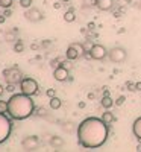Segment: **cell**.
Returning <instances> with one entry per match:
<instances>
[{"mask_svg":"<svg viewBox=\"0 0 141 152\" xmlns=\"http://www.w3.org/2000/svg\"><path fill=\"white\" fill-rule=\"evenodd\" d=\"M3 15H5L6 18L12 15V11H11V8H5V9H3Z\"/></svg>","mask_w":141,"mask_h":152,"instance_id":"cell-31","label":"cell"},{"mask_svg":"<svg viewBox=\"0 0 141 152\" xmlns=\"http://www.w3.org/2000/svg\"><path fill=\"white\" fill-rule=\"evenodd\" d=\"M78 143L85 149H97L108 140V123L99 117H86L78 126Z\"/></svg>","mask_w":141,"mask_h":152,"instance_id":"cell-1","label":"cell"},{"mask_svg":"<svg viewBox=\"0 0 141 152\" xmlns=\"http://www.w3.org/2000/svg\"><path fill=\"white\" fill-rule=\"evenodd\" d=\"M17 34H18L17 29H12V31L5 32V41H6V43H15V41L18 40V38H17Z\"/></svg>","mask_w":141,"mask_h":152,"instance_id":"cell-15","label":"cell"},{"mask_svg":"<svg viewBox=\"0 0 141 152\" xmlns=\"http://www.w3.org/2000/svg\"><path fill=\"white\" fill-rule=\"evenodd\" d=\"M124 100H126L124 96H118L117 100H115V104H117V105H123V104H124Z\"/></svg>","mask_w":141,"mask_h":152,"instance_id":"cell-30","label":"cell"},{"mask_svg":"<svg viewBox=\"0 0 141 152\" xmlns=\"http://www.w3.org/2000/svg\"><path fill=\"white\" fill-rule=\"evenodd\" d=\"M61 2H64V3H68V2H70V0H61Z\"/></svg>","mask_w":141,"mask_h":152,"instance_id":"cell-43","label":"cell"},{"mask_svg":"<svg viewBox=\"0 0 141 152\" xmlns=\"http://www.w3.org/2000/svg\"><path fill=\"white\" fill-rule=\"evenodd\" d=\"M24 18H26L28 21H31V23H40V21H43L44 14H43L41 9L31 6V8L26 9V12H24Z\"/></svg>","mask_w":141,"mask_h":152,"instance_id":"cell-7","label":"cell"},{"mask_svg":"<svg viewBox=\"0 0 141 152\" xmlns=\"http://www.w3.org/2000/svg\"><path fill=\"white\" fill-rule=\"evenodd\" d=\"M0 113L8 114V100H0Z\"/></svg>","mask_w":141,"mask_h":152,"instance_id":"cell-23","label":"cell"},{"mask_svg":"<svg viewBox=\"0 0 141 152\" xmlns=\"http://www.w3.org/2000/svg\"><path fill=\"white\" fill-rule=\"evenodd\" d=\"M12 132V119L0 113V145H3Z\"/></svg>","mask_w":141,"mask_h":152,"instance_id":"cell-3","label":"cell"},{"mask_svg":"<svg viewBox=\"0 0 141 152\" xmlns=\"http://www.w3.org/2000/svg\"><path fill=\"white\" fill-rule=\"evenodd\" d=\"M78 107H79V108H84V107H85V102H79Z\"/></svg>","mask_w":141,"mask_h":152,"instance_id":"cell-40","label":"cell"},{"mask_svg":"<svg viewBox=\"0 0 141 152\" xmlns=\"http://www.w3.org/2000/svg\"><path fill=\"white\" fill-rule=\"evenodd\" d=\"M71 46H73V47H74L76 50H78L81 56H82V55L85 53V47H84V44H81V43H71Z\"/></svg>","mask_w":141,"mask_h":152,"instance_id":"cell-22","label":"cell"},{"mask_svg":"<svg viewBox=\"0 0 141 152\" xmlns=\"http://www.w3.org/2000/svg\"><path fill=\"white\" fill-rule=\"evenodd\" d=\"M3 78H5L6 84H15L17 85L23 79V73L18 67H11V69L3 70Z\"/></svg>","mask_w":141,"mask_h":152,"instance_id":"cell-5","label":"cell"},{"mask_svg":"<svg viewBox=\"0 0 141 152\" xmlns=\"http://www.w3.org/2000/svg\"><path fill=\"white\" fill-rule=\"evenodd\" d=\"M108 58L114 64H121V62L127 59V52H126V49L117 46V47H112L111 50H108Z\"/></svg>","mask_w":141,"mask_h":152,"instance_id":"cell-6","label":"cell"},{"mask_svg":"<svg viewBox=\"0 0 141 152\" xmlns=\"http://www.w3.org/2000/svg\"><path fill=\"white\" fill-rule=\"evenodd\" d=\"M62 61H64V58H56V59H52V61H50V66H52V69H56V67H59V66L62 64Z\"/></svg>","mask_w":141,"mask_h":152,"instance_id":"cell-24","label":"cell"},{"mask_svg":"<svg viewBox=\"0 0 141 152\" xmlns=\"http://www.w3.org/2000/svg\"><path fill=\"white\" fill-rule=\"evenodd\" d=\"M46 96H47L49 99L55 97V96H56V90H55V88H49V90L46 91Z\"/></svg>","mask_w":141,"mask_h":152,"instance_id":"cell-28","label":"cell"},{"mask_svg":"<svg viewBox=\"0 0 141 152\" xmlns=\"http://www.w3.org/2000/svg\"><path fill=\"white\" fill-rule=\"evenodd\" d=\"M5 20H6V17H5L3 14H0V24H3V23H5Z\"/></svg>","mask_w":141,"mask_h":152,"instance_id":"cell-35","label":"cell"},{"mask_svg":"<svg viewBox=\"0 0 141 152\" xmlns=\"http://www.w3.org/2000/svg\"><path fill=\"white\" fill-rule=\"evenodd\" d=\"M81 55H79V52H78V50H76L71 44L67 47V50H65V58L67 59H70V61H74V59H78Z\"/></svg>","mask_w":141,"mask_h":152,"instance_id":"cell-13","label":"cell"},{"mask_svg":"<svg viewBox=\"0 0 141 152\" xmlns=\"http://www.w3.org/2000/svg\"><path fill=\"white\" fill-rule=\"evenodd\" d=\"M3 91H5V87H3L2 84H0V96H2V94H3Z\"/></svg>","mask_w":141,"mask_h":152,"instance_id":"cell-37","label":"cell"},{"mask_svg":"<svg viewBox=\"0 0 141 152\" xmlns=\"http://www.w3.org/2000/svg\"><path fill=\"white\" fill-rule=\"evenodd\" d=\"M53 78H55L56 81H59V82L67 81V79H68V69L62 67V66L53 69Z\"/></svg>","mask_w":141,"mask_h":152,"instance_id":"cell-10","label":"cell"},{"mask_svg":"<svg viewBox=\"0 0 141 152\" xmlns=\"http://www.w3.org/2000/svg\"><path fill=\"white\" fill-rule=\"evenodd\" d=\"M114 104H115V102H114V100H112L109 96H103V97H102V100H100V105L103 107L105 110H109Z\"/></svg>","mask_w":141,"mask_h":152,"instance_id":"cell-16","label":"cell"},{"mask_svg":"<svg viewBox=\"0 0 141 152\" xmlns=\"http://www.w3.org/2000/svg\"><path fill=\"white\" fill-rule=\"evenodd\" d=\"M49 105H50V108L52 110H59L61 108V105H62V100L59 99V97H52L50 99V102H49Z\"/></svg>","mask_w":141,"mask_h":152,"instance_id":"cell-17","label":"cell"},{"mask_svg":"<svg viewBox=\"0 0 141 152\" xmlns=\"http://www.w3.org/2000/svg\"><path fill=\"white\" fill-rule=\"evenodd\" d=\"M132 134H134V137L138 138V140H141V117H138L134 122V125H132Z\"/></svg>","mask_w":141,"mask_h":152,"instance_id":"cell-14","label":"cell"},{"mask_svg":"<svg viewBox=\"0 0 141 152\" xmlns=\"http://www.w3.org/2000/svg\"><path fill=\"white\" fill-rule=\"evenodd\" d=\"M33 111H35V104L32 100V96L17 93L8 99V116L12 120H24L31 117Z\"/></svg>","mask_w":141,"mask_h":152,"instance_id":"cell-2","label":"cell"},{"mask_svg":"<svg viewBox=\"0 0 141 152\" xmlns=\"http://www.w3.org/2000/svg\"><path fill=\"white\" fill-rule=\"evenodd\" d=\"M50 146H52L53 149H62L64 145H65V142H64V138L62 137H58V135H53V137H50Z\"/></svg>","mask_w":141,"mask_h":152,"instance_id":"cell-12","label":"cell"},{"mask_svg":"<svg viewBox=\"0 0 141 152\" xmlns=\"http://www.w3.org/2000/svg\"><path fill=\"white\" fill-rule=\"evenodd\" d=\"M20 90L28 96H35L38 94V82L32 78H23L20 81Z\"/></svg>","mask_w":141,"mask_h":152,"instance_id":"cell-4","label":"cell"},{"mask_svg":"<svg viewBox=\"0 0 141 152\" xmlns=\"http://www.w3.org/2000/svg\"><path fill=\"white\" fill-rule=\"evenodd\" d=\"M6 91H9V93H14V90H15V84H6V88H5Z\"/></svg>","mask_w":141,"mask_h":152,"instance_id":"cell-29","label":"cell"},{"mask_svg":"<svg viewBox=\"0 0 141 152\" xmlns=\"http://www.w3.org/2000/svg\"><path fill=\"white\" fill-rule=\"evenodd\" d=\"M137 151H141V145H138V146H137Z\"/></svg>","mask_w":141,"mask_h":152,"instance_id":"cell-41","label":"cell"},{"mask_svg":"<svg viewBox=\"0 0 141 152\" xmlns=\"http://www.w3.org/2000/svg\"><path fill=\"white\" fill-rule=\"evenodd\" d=\"M102 119H103L108 125H109V123H112V122H115V116H114V114H112L111 111H105L103 114H102Z\"/></svg>","mask_w":141,"mask_h":152,"instance_id":"cell-19","label":"cell"},{"mask_svg":"<svg viewBox=\"0 0 141 152\" xmlns=\"http://www.w3.org/2000/svg\"><path fill=\"white\" fill-rule=\"evenodd\" d=\"M74 20H76V14H74V11H73V9L65 11V14H64V21H67V23H73Z\"/></svg>","mask_w":141,"mask_h":152,"instance_id":"cell-18","label":"cell"},{"mask_svg":"<svg viewBox=\"0 0 141 152\" xmlns=\"http://www.w3.org/2000/svg\"><path fill=\"white\" fill-rule=\"evenodd\" d=\"M12 3H14V0H0V8H11Z\"/></svg>","mask_w":141,"mask_h":152,"instance_id":"cell-25","label":"cell"},{"mask_svg":"<svg viewBox=\"0 0 141 152\" xmlns=\"http://www.w3.org/2000/svg\"><path fill=\"white\" fill-rule=\"evenodd\" d=\"M89 53H91V58L96 59V61H102V59H105L108 56V50L105 46H102V44H94L93 49L89 50Z\"/></svg>","mask_w":141,"mask_h":152,"instance_id":"cell-9","label":"cell"},{"mask_svg":"<svg viewBox=\"0 0 141 152\" xmlns=\"http://www.w3.org/2000/svg\"><path fill=\"white\" fill-rule=\"evenodd\" d=\"M46 108H38V116H46Z\"/></svg>","mask_w":141,"mask_h":152,"instance_id":"cell-32","label":"cell"},{"mask_svg":"<svg viewBox=\"0 0 141 152\" xmlns=\"http://www.w3.org/2000/svg\"><path fill=\"white\" fill-rule=\"evenodd\" d=\"M82 6L85 9H91L96 6V0H82Z\"/></svg>","mask_w":141,"mask_h":152,"instance_id":"cell-21","label":"cell"},{"mask_svg":"<svg viewBox=\"0 0 141 152\" xmlns=\"http://www.w3.org/2000/svg\"><path fill=\"white\" fill-rule=\"evenodd\" d=\"M21 148L24 151H36L40 148V138L36 135H28L21 140Z\"/></svg>","mask_w":141,"mask_h":152,"instance_id":"cell-8","label":"cell"},{"mask_svg":"<svg viewBox=\"0 0 141 152\" xmlns=\"http://www.w3.org/2000/svg\"><path fill=\"white\" fill-rule=\"evenodd\" d=\"M61 6H62V3H59V2H55V3H53V8H55V9H59Z\"/></svg>","mask_w":141,"mask_h":152,"instance_id":"cell-34","label":"cell"},{"mask_svg":"<svg viewBox=\"0 0 141 152\" xmlns=\"http://www.w3.org/2000/svg\"><path fill=\"white\" fill-rule=\"evenodd\" d=\"M88 28H89V29H94L96 24H94V23H88Z\"/></svg>","mask_w":141,"mask_h":152,"instance_id":"cell-38","label":"cell"},{"mask_svg":"<svg viewBox=\"0 0 141 152\" xmlns=\"http://www.w3.org/2000/svg\"><path fill=\"white\" fill-rule=\"evenodd\" d=\"M126 85H127V88H129V90H132V91L135 90V84H132V82H127Z\"/></svg>","mask_w":141,"mask_h":152,"instance_id":"cell-33","label":"cell"},{"mask_svg":"<svg viewBox=\"0 0 141 152\" xmlns=\"http://www.w3.org/2000/svg\"><path fill=\"white\" fill-rule=\"evenodd\" d=\"M114 6V0H96V8L100 11H111Z\"/></svg>","mask_w":141,"mask_h":152,"instance_id":"cell-11","label":"cell"},{"mask_svg":"<svg viewBox=\"0 0 141 152\" xmlns=\"http://www.w3.org/2000/svg\"><path fill=\"white\" fill-rule=\"evenodd\" d=\"M82 44H84V47H85V52H89V50L93 49V46H94L91 40H85V41H84Z\"/></svg>","mask_w":141,"mask_h":152,"instance_id":"cell-26","label":"cell"},{"mask_svg":"<svg viewBox=\"0 0 141 152\" xmlns=\"http://www.w3.org/2000/svg\"><path fill=\"white\" fill-rule=\"evenodd\" d=\"M18 2H20V0H18Z\"/></svg>","mask_w":141,"mask_h":152,"instance_id":"cell-44","label":"cell"},{"mask_svg":"<svg viewBox=\"0 0 141 152\" xmlns=\"http://www.w3.org/2000/svg\"><path fill=\"white\" fill-rule=\"evenodd\" d=\"M23 50H24V44H23V41H21V40H17V41H15V44H14V52L21 53Z\"/></svg>","mask_w":141,"mask_h":152,"instance_id":"cell-20","label":"cell"},{"mask_svg":"<svg viewBox=\"0 0 141 152\" xmlns=\"http://www.w3.org/2000/svg\"><path fill=\"white\" fill-rule=\"evenodd\" d=\"M135 90L141 91V82H137V84H135Z\"/></svg>","mask_w":141,"mask_h":152,"instance_id":"cell-36","label":"cell"},{"mask_svg":"<svg viewBox=\"0 0 141 152\" xmlns=\"http://www.w3.org/2000/svg\"><path fill=\"white\" fill-rule=\"evenodd\" d=\"M103 96H109V90H105L103 88Z\"/></svg>","mask_w":141,"mask_h":152,"instance_id":"cell-39","label":"cell"},{"mask_svg":"<svg viewBox=\"0 0 141 152\" xmlns=\"http://www.w3.org/2000/svg\"><path fill=\"white\" fill-rule=\"evenodd\" d=\"M137 8H138V9H141V2H140V3L137 5Z\"/></svg>","mask_w":141,"mask_h":152,"instance_id":"cell-42","label":"cell"},{"mask_svg":"<svg viewBox=\"0 0 141 152\" xmlns=\"http://www.w3.org/2000/svg\"><path fill=\"white\" fill-rule=\"evenodd\" d=\"M20 6L24 8V9H28L32 6V0H20Z\"/></svg>","mask_w":141,"mask_h":152,"instance_id":"cell-27","label":"cell"}]
</instances>
